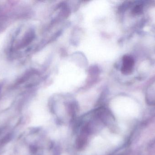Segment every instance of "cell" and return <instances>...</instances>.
I'll return each instance as SVG.
<instances>
[{"instance_id": "2", "label": "cell", "mask_w": 155, "mask_h": 155, "mask_svg": "<svg viewBox=\"0 0 155 155\" xmlns=\"http://www.w3.org/2000/svg\"><path fill=\"white\" fill-rule=\"evenodd\" d=\"M146 99L148 103L155 105V82L148 87L147 92Z\"/></svg>"}, {"instance_id": "1", "label": "cell", "mask_w": 155, "mask_h": 155, "mask_svg": "<svg viewBox=\"0 0 155 155\" xmlns=\"http://www.w3.org/2000/svg\"><path fill=\"white\" fill-rule=\"evenodd\" d=\"M134 61L133 57L129 56H125L123 59L121 72L125 75L130 74L134 69Z\"/></svg>"}, {"instance_id": "3", "label": "cell", "mask_w": 155, "mask_h": 155, "mask_svg": "<svg viewBox=\"0 0 155 155\" xmlns=\"http://www.w3.org/2000/svg\"><path fill=\"white\" fill-rule=\"evenodd\" d=\"M12 135L11 134H8L6 135L4 137L2 138L1 140V143L2 144H5L6 143H8L10 140L12 139Z\"/></svg>"}]
</instances>
